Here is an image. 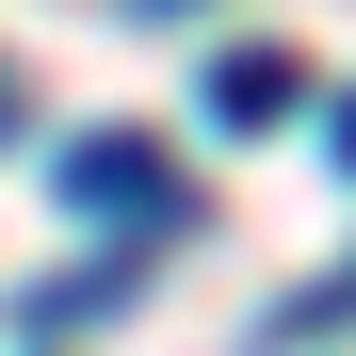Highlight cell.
<instances>
[{
    "label": "cell",
    "instance_id": "obj_1",
    "mask_svg": "<svg viewBox=\"0 0 356 356\" xmlns=\"http://www.w3.org/2000/svg\"><path fill=\"white\" fill-rule=\"evenodd\" d=\"M65 211H97V227H178L195 178H178L146 130H81V146H65Z\"/></svg>",
    "mask_w": 356,
    "mask_h": 356
},
{
    "label": "cell",
    "instance_id": "obj_3",
    "mask_svg": "<svg viewBox=\"0 0 356 356\" xmlns=\"http://www.w3.org/2000/svg\"><path fill=\"white\" fill-rule=\"evenodd\" d=\"M340 162H356V97H340Z\"/></svg>",
    "mask_w": 356,
    "mask_h": 356
},
{
    "label": "cell",
    "instance_id": "obj_4",
    "mask_svg": "<svg viewBox=\"0 0 356 356\" xmlns=\"http://www.w3.org/2000/svg\"><path fill=\"white\" fill-rule=\"evenodd\" d=\"M146 17H195V0H146Z\"/></svg>",
    "mask_w": 356,
    "mask_h": 356
},
{
    "label": "cell",
    "instance_id": "obj_2",
    "mask_svg": "<svg viewBox=\"0 0 356 356\" xmlns=\"http://www.w3.org/2000/svg\"><path fill=\"white\" fill-rule=\"evenodd\" d=\"M291 97H308V65H291V49H227V65H211V113H227V130H275Z\"/></svg>",
    "mask_w": 356,
    "mask_h": 356
}]
</instances>
